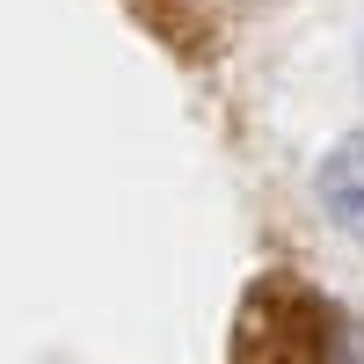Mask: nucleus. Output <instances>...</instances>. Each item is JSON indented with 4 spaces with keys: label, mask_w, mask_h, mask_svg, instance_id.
Segmentation results:
<instances>
[{
    "label": "nucleus",
    "mask_w": 364,
    "mask_h": 364,
    "mask_svg": "<svg viewBox=\"0 0 364 364\" xmlns=\"http://www.w3.org/2000/svg\"><path fill=\"white\" fill-rule=\"evenodd\" d=\"M226 364H343V314L291 269H262L240 291Z\"/></svg>",
    "instance_id": "obj_1"
},
{
    "label": "nucleus",
    "mask_w": 364,
    "mask_h": 364,
    "mask_svg": "<svg viewBox=\"0 0 364 364\" xmlns=\"http://www.w3.org/2000/svg\"><path fill=\"white\" fill-rule=\"evenodd\" d=\"M314 190H321V211H328V219H336L350 240H364V132L336 139V146L321 154Z\"/></svg>",
    "instance_id": "obj_2"
},
{
    "label": "nucleus",
    "mask_w": 364,
    "mask_h": 364,
    "mask_svg": "<svg viewBox=\"0 0 364 364\" xmlns=\"http://www.w3.org/2000/svg\"><path fill=\"white\" fill-rule=\"evenodd\" d=\"M132 8H139L146 29L168 37L182 58H204V51H211V8H204V0H132Z\"/></svg>",
    "instance_id": "obj_3"
}]
</instances>
